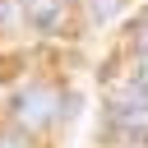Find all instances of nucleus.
Segmentation results:
<instances>
[{
  "instance_id": "7ed1b4c3",
  "label": "nucleus",
  "mask_w": 148,
  "mask_h": 148,
  "mask_svg": "<svg viewBox=\"0 0 148 148\" xmlns=\"http://www.w3.org/2000/svg\"><path fill=\"white\" fill-rule=\"evenodd\" d=\"M111 9H116V0H92V18H106Z\"/></svg>"
},
{
  "instance_id": "f257e3e1",
  "label": "nucleus",
  "mask_w": 148,
  "mask_h": 148,
  "mask_svg": "<svg viewBox=\"0 0 148 148\" xmlns=\"http://www.w3.org/2000/svg\"><path fill=\"white\" fill-rule=\"evenodd\" d=\"M56 106H60V92L56 88H46V83H37V88H28L23 97H18V125L23 130H42L51 116H56Z\"/></svg>"
},
{
  "instance_id": "f03ea898",
  "label": "nucleus",
  "mask_w": 148,
  "mask_h": 148,
  "mask_svg": "<svg viewBox=\"0 0 148 148\" xmlns=\"http://www.w3.org/2000/svg\"><path fill=\"white\" fill-rule=\"evenodd\" d=\"M106 116L125 134H148V97H120V102L106 106Z\"/></svg>"
},
{
  "instance_id": "20e7f679",
  "label": "nucleus",
  "mask_w": 148,
  "mask_h": 148,
  "mask_svg": "<svg viewBox=\"0 0 148 148\" xmlns=\"http://www.w3.org/2000/svg\"><path fill=\"white\" fill-rule=\"evenodd\" d=\"M0 148H28V143H23L18 134H5V139H0Z\"/></svg>"
}]
</instances>
